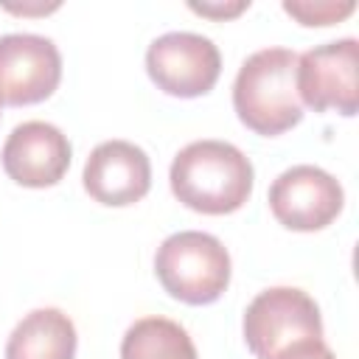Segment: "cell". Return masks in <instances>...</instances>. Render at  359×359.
I'll list each match as a JSON object with an SVG mask.
<instances>
[{"label":"cell","instance_id":"1","mask_svg":"<svg viewBox=\"0 0 359 359\" xmlns=\"http://www.w3.org/2000/svg\"><path fill=\"white\" fill-rule=\"evenodd\" d=\"M174 196L208 216L238 210L252 194V163L227 140H194L177 151L171 171Z\"/></svg>","mask_w":359,"mask_h":359},{"label":"cell","instance_id":"2","mask_svg":"<svg viewBox=\"0 0 359 359\" xmlns=\"http://www.w3.org/2000/svg\"><path fill=\"white\" fill-rule=\"evenodd\" d=\"M233 107L238 121L264 137L297 126L303 118L297 53L289 48H261L247 56L233 81Z\"/></svg>","mask_w":359,"mask_h":359},{"label":"cell","instance_id":"3","mask_svg":"<svg viewBox=\"0 0 359 359\" xmlns=\"http://www.w3.org/2000/svg\"><path fill=\"white\" fill-rule=\"evenodd\" d=\"M154 272L171 297L205 306L219 300L230 283V252L210 233L180 230L157 247Z\"/></svg>","mask_w":359,"mask_h":359},{"label":"cell","instance_id":"4","mask_svg":"<svg viewBox=\"0 0 359 359\" xmlns=\"http://www.w3.org/2000/svg\"><path fill=\"white\" fill-rule=\"evenodd\" d=\"M323 337V317L311 294L297 286H272L244 311V342L258 359H275L303 339Z\"/></svg>","mask_w":359,"mask_h":359},{"label":"cell","instance_id":"5","mask_svg":"<svg viewBox=\"0 0 359 359\" xmlns=\"http://www.w3.org/2000/svg\"><path fill=\"white\" fill-rule=\"evenodd\" d=\"M151 81L177 98H196L213 90L222 73V53L213 39L194 31H168L146 50Z\"/></svg>","mask_w":359,"mask_h":359},{"label":"cell","instance_id":"6","mask_svg":"<svg viewBox=\"0 0 359 359\" xmlns=\"http://www.w3.org/2000/svg\"><path fill=\"white\" fill-rule=\"evenodd\" d=\"M345 205V191L320 165H292L280 171L269 185L272 216L297 233H314L328 227Z\"/></svg>","mask_w":359,"mask_h":359},{"label":"cell","instance_id":"7","mask_svg":"<svg viewBox=\"0 0 359 359\" xmlns=\"http://www.w3.org/2000/svg\"><path fill=\"white\" fill-rule=\"evenodd\" d=\"M359 42L353 36L317 45L297 56V95L314 112L337 109L339 115H356L359 107Z\"/></svg>","mask_w":359,"mask_h":359},{"label":"cell","instance_id":"8","mask_svg":"<svg viewBox=\"0 0 359 359\" xmlns=\"http://www.w3.org/2000/svg\"><path fill=\"white\" fill-rule=\"evenodd\" d=\"M62 79V56L53 39L39 34L0 36V101L11 107L45 101Z\"/></svg>","mask_w":359,"mask_h":359},{"label":"cell","instance_id":"9","mask_svg":"<svg viewBox=\"0 0 359 359\" xmlns=\"http://www.w3.org/2000/svg\"><path fill=\"white\" fill-rule=\"evenodd\" d=\"M0 157L6 174L17 185L48 188L67 174L70 140L59 126L48 121H25L11 129Z\"/></svg>","mask_w":359,"mask_h":359},{"label":"cell","instance_id":"10","mask_svg":"<svg viewBox=\"0 0 359 359\" xmlns=\"http://www.w3.org/2000/svg\"><path fill=\"white\" fill-rule=\"evenodd\" d=\"M84 191L109 208L140 202L151 188V163L146 151L129 140L98 143L84 163Z\"/></svg>","mask_w":359,"mask_h":359},{"label":"cell","instance_id":"11","mask_svg":"<svg viewBox=\"0 0 359 359\" xmlns=\"http://www.w3.org/2000/svg\"><path fill=\"white\" fill-rule=\"evenodd\" d=\"M73 356H76V325L59 309H34L14 325L6 342V359H73Z\"/></svg>","mask_w":359,"mask_h":359},{"label":"cell","instance_id":"12","mask_svg":"<svg viewBox=\"0 0 359 359\" xmlns=\"http://www.w3.org/2000/svg\"><path fill=\"white\" fill-rule=\"evenodd\" d=\"M121 359H199L188 331L168 317H140L121 339Z\"/></svg>","mask_w":359,"mask_h":359},{"label":"cell","instance_id":"13","mask_svg":"<svg viewBox=\"0 0 359 359\" xmlns=\"http://www.w3.org/2000/svg\"><path fill=\"white\" fill-rule=\"evenodd\" d=\"M356 6L348 0V3H294V0H286L283 3V11L297 17L303 25H331V22H339L342 17H348Z\"/></svg>","mask_w":359,"mask_h":359},{"label":"cell","instance_id":"14","mask_svg":"<svg viewBox=\"0 0 359 359\" xmlns=\"http://www.w3.org/2000/svg\"><path fill=\"white\" fill-rule=\"evenodd\" d=\"M275 359H337L334 351L320 339H303V342H294L292 348H286L283 353H278Z\"/></svg>","mask_w":359,"mask_h":359},{"label":"cell","instance_id":"15","mask_svg":"<svg viewBox=\"0 0 359 359\" xmlns=\"http://www.w3.org/2000/svg\"><path fill=\"white\" fill-rule=\"evenodd\" d=\"M191 8L194 11H199V14H208V17H227V14H238L241 8H247V3H236V6H199V3H191Z\"/></svg>","mask_w":359,"mask_h":359},{"label":"cell","instance_id":"16","mask_svg":"<svg viewBox=\"0 0 359 359\" xmlns=\"http://www.w3.org/2000/svg\"><path fill=\"white\" fill-rule=\"evenodd\" d=\"M0 107H3V101H0Z\"/></svg>","mask_w":359,"mask_h":359}]
</instances>
